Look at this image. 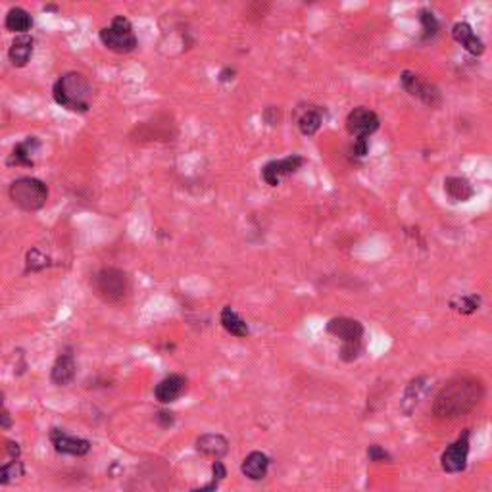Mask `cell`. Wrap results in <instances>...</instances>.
<instances>
[{
  "label": "cell",
  "instance_id": "6da1fadb",
  "mask_svg": "<svg viewBox=\"0 0 492 492\" xmlns=\"http://www.w3.org/2000/svg\"><path fill=\"white\" fill-rule=\"evenodd\" d=\"M484 398V385L473 375L454 377L433 400V413L440 420H456L473 412Z\"/></svg>",
  "mask_w": 492,
  "mask_h": 492
},
{
  "label": "cell",
  "instance_id": "7a4b0ae2",
  "mask_svg": "<svg viewBox=\"0 0 492 492\" xmlns=\"http://www.w3.org/2000/svg\"><path fill=\"white\" fill-rule=\"evenodd\" d=\"M54 102L75 114H85L90 108L92 87L89 79L77 72H68L58 77L52 87Z\"/></svg>",
  "mask_w": 492,
  "mask_h": 492
},
{
  "label": "cell",
  "instance_id": "3957f363",
  "mask_svg": "<svg viewBox=\"0 0 492 492\" xmlns=\"http://www.w3.org/2000/svg\"><path fill=\"white\" fill-rule=\"evenodd\" d=\"M325 331L329 333L331 337L340 340V352L339 358L344 364H352L362 356V350H364V325L358 319H352V317H333L325 325Z\"/></svg>",
  "mask_w": 492,
  "mask_h": 492
},
{
  "label": "cell",
  "instance_id": "277c9868",
  "mask_svg": "<svg viewBox=\"0 0 492 492\" xmlns=\"http://www.w3.org/2000/svg\"><path fill=\"white\" fill-rule=\"evenodd\" d=\"M92 286L99 298H102L108 304H119L124 302L129 291H131V281L124 269L119 268H102L92 277Z\"/></svg>",
  "mask_w": 492,
  "mask_h": 492
},
{
  "label": "cell",
  "instance_id": "5b68a950",
  "mask_svg": "<svg viewBox=\"0 0 492 492\" xmlns=\"http://www.w3.org/2000/svg\"><path fill=\"white\" fill-rule=\"evenodd\" d=\"M10 200L23 212H37L48 200V187L35 177H19L10 185Z\"/></svg>",
  "mask_w": 492,
  "mask_h": 492
},
{
  "label": "cell",
  "instance_id": "8992f818",
  "mask_svg": "<svg viewBox=\"0 0 492 492\" xmlns=\"http://www.w3.org/2000/svg\"><path fill=\"white\" fill-rule=\"evenodd\" d=\"M100 41L108 50L116 54H129L139 46V39L135 35L131 21L124 16H116L110 26L100 29Z\"/></svg>",
  "mask_w": 492,
  "mask_h": 492
},
{
  "label": "cell",
  "instance_id": "52a82bcc",
  "mask_svg": "<svg viewBox=\"0 0 492 492\" xmlns=\"http://www.w3.org/2000/svg\"><path fill=\"white\" fill-rule=\"evenodd\" d=\"M400 85L402 89L417 99L420 102H423L425 106L429 108H439L442 104V95L437 85H433L431 81H427L425 77H421L420 73L410 72V70H404L400 73Z\"/></svg>",
  "mask_w": 492,
  "mask_h": 492
},
{
  "label": "cell",
  "instance_id": "ba28073f",
  "mask_svg": "<svg viewBox=\"0 0 492 492\" xmlns=\"http://www.w3.org/2000/svg\"><path fill=\"white\" fill-rule=\"evenodd\" d=\"M469 439H471V431L466 429L442 452L440 467H442L444 473L456 475L466 471L467 457H469Z\"/></svg>",
  "mask_w": 492,
  "mask_h": 492
},
{
  "label": "cell",
  "instance_id": "9c48e42d",
  "mask_svg": "<svg viewBox=\"0 0 492 492\" xmlns=\"http://www.w3.org/2000/svg\"><path fill=\"white\" fill-rule=\"evenodd\" d=\"M379 127H381L379 116L366 106L354 108L346 116V131L354 139H369Z\"/></svg>",
  "mask_w": 492,
  "mask_h": 492
},
{
  "label": "cell",
  "instance_id": "30bf717a",
  "mask_svg": "<svg viewBox=\"0 0 492 492\" xmlns=\"http://www.w3.org/2000/svg\"><path fill=\"white\" fill-rule=\"evenodd\" d=\"M304 164L306 160L298 154H291V156L281 158V160H271L262 168V179L266 181L269 187H279L281 181L296 173Z\"/></svg>",
  "mask_w": 492,
  "mask_h": 492
},
{
  "label": "cell",
  "instance_id": "8fae6325",
  "mask_svg": "<svg viewBox=\"0 0 492 492\" xmlns=\"http://www.w3.org/2000/svg\"><path fill=\"white\" fill-rule=\"evenodd\" d=\"M50 442H52L54 450L58 454H66V456H87L90 452V442L87 439H79L73 437L70 433H66L63 429H52L50 431Z\"/></svg>",
  "mask_w": 492,
  "mask_h": 492
},
{
  "label": "cell",
  "instance_id": "7c38bea8",
  "mask_svg": "<svg viewBox=\"0 0 492 492\" xmlns=\"http://www.w3.org/2000/svg\"><path fill=\"white\" fill-rule=\"evenodd\" d=\"M429 388L431 381L429 377L425 375L415 377V379H412V381L408 383L406 391H404L402 402H400V410H402L406 417H412L413 412L420 408L421 402L425 400V396L429 394Z\"/></svg>",
  "mask_w": 492,
  "mask_h": 492
},
{
  "label": "cell",
  "instance_id": "4fadbf2b",
  "mask_svg": "<svg viewBox=\"0 0 492 492\" xmlns=\"http://www.w3.org/2000/svg\"><path fill=\"white\" fill-rule=\"evenodd\" d=\"M185 391H187V379L183 375H177V373H171L156 385L154 396H156L158 402L171 404L179 400Z\"/></svg>",
  "mask_w": 492,
  "mask_h": 492
},
{
  "label": "cell",
  "instance_id": "5bb4252c",
  "mask_svg": "<svg viewBox=\"0 0 492 492\" xmlns=\"http://www.w3.org/2000/svg\"><path fill=\"white\" fill-rule=\"evenodd\" d=\"M452 39L457 45H462L471 56H481L484 52V43L481 37L473 31V27L467 21H457L452 27Z\"/></svg>",
  "mask_w": 492,
  "mask_h": 492
},
{
  "label": "cell",
  "instance_id": "9a60e30c",
  "mask_svg": "<svg viewBox=\"0 0 492 492\" xmlns=\"http://www.w3.org/2000/svg\"><path fill=\"white\" fill-rule=\"evenodd\" d=\"M269 466H271V460H269L268 454H264L259 450H254V452H250L248 456L242 460L241 471L250 481H262V479L268 477Z\"/></svg>",
  "mask_w": 492,
  "mask_h": 492
},
{
  "label": "cell",
  "instance_id": "2e32d148",
  "mask_svg": "<svg viewBox=\"0 0 492 492\" xmlns=\"http://www.w3.org/2000/svg\"><path fill=\"white\" fill-rule=\"evenodd\" d=\"M197 450L208 457L222 460L229 452V440L219 433H206L197 439Z\"/></svg>",
  "mask_w": 492,
  "mask_h": 492
},
{
  "label": "cell",
  "instance_id": "e0dca14e",
  "mask_svg": "<svg viewBox=\"0 0 492 492\" xmlns=\"http://www.w3.org/2000/svg\"><path fill=\"white\" fill-rule=\"evenodd\" d=\"M33 48H35V41L31 35H18L14 39V43L10 46L8 58L12 66L16 68H26L31 56H33Z\"/></svg>",
  "mask_w": 492,
  "mask_h": 492
},
{
  "label": "cell",
  "instance_id": "ac0fdd59",
  "mask_svg": "<svg viewBox=\"0 0 492 492\" xmlns=\"http://www.w3.org/2000/svg\"><path fill=\"white\" fill-rule=\"evenodd\" d=\"M75 371H77V367H75V360L72 354H60L54 362L50 379H52L54 385L66 386L75 379Z\"/></svg>",
  "mask_w": 492,
  "mask_h": 492
},
{
  "label": "cell",
  "instance_id": "d6986e66",
  "mask_svg": "<svg viewBox=\"0 0 492 492\" xmlns=\"http://www.w3.org/2000/svg\"><path fill=\"white\" fill-rule=\"evenodd\" d=\"M219 323L224 327L225 331L229 335H233L237 339H246L250 335V329H248V323L242 319L239 312H235L231 306H225L222 313H219Z\"/></svg>",
  "mask_w": 492,
  "mask_h": 492
},
{
  "label": "cell",
  "instance_id": "ffe728a7",
  "mask_svg": "<svg viewBox=\"0 0 492 492\" xmlns=\"http://www.w3.org/2000/svg\"><path fill=\"white\" fill-rule=\"evenodd\" d=\"M39 146L41 143L37 137H27L26 141L14 146L8 158V166H33V154L39 150Z\"/></svg>",
  "mask_w": 492,
  "mask_h": 492
},
{
  "label": "cell",
  "instance_id": "44dd1931",
  "mask_svg": "<svg viewBox=\"0 0 492 492\" xmlns=\"http://www.w3.org/2000/svg\"><path fill=\"white\" fill-rule=\"evenodd\" d=\"M444 193L452 202H467L475 197L473 185L466 177H446L444 179Z\"/></svg>",
  "mask_w": 492,
  "mask_h": 492
},
{
  "label": "cell",
  "instance_id": "7402d4cb",
  "mask_svg": "<svg viewBox=\"0 0 492 492\" xmlns=\"http://www.w3.org/2000/svg\"><path fill=\"white\" fill-rule=\"evenodd\" d=\"M4 26H6V29L12 31V33L27 35V31H29L31 26H33V19H31V16H29L27 10L16 6V8H12L8 14H6Z\"/></svg>",
  "mask_w": 492,
  "mask_h": 492
},
{
  "label": "cell",
  "instance_id": "603a6c76",
  "mask_svg": "<svg viewBox=\"0 0 492 492\" xmlns=\"http://www.w3.org/2000/svg\"><path fill=\"white\" fill-rule=\"evenodd\" d=\"M483 304V298L479 295H460V296H452L448 300V306L454 310V312L462 313V315H471L475 313Z\"/></svg>",
  "mask_w": 492,
  "mask_h": 492
},
{
  "label": "cell",
  "instance_id": "cb8c5ba5",
  "mask_svg": "<svg viewBox=\"0 0 492 492\" xmlns=\"http://www.w3.org/2000/svg\"><path fill=\"white\" fill-rule=\"evenodd\" d=\"M322 112L317 108H308L304 114L298 117V129H300V133L304 135V137H313L322 129Z\"/></svg>",
  "mask_w": 492,
  "mask_h": 492
},
{
  "label": "cell",
  "instance_id": "d4e9b609",
  "mask_svg": "<svg viewBox=\"0 0 492 492\" xmlns=\"http://www.w3.org/2000/svg\"><path fill=\"white\" fill-rule=\"evenodd\" d=\"M420 23H421V41H431L439 35L440 23L437 16L431 10H420Z\"/></svg>",
  "mask_w": 492,
  "mask_h": 492
},
{
  "label": "cell",
  "instance_id": "484cf974",
  "mask_svg": "<svg viewBox=\"0 0 492 492\" xmlns=\"http://www.w3.org/2000/svg\"><path fill=\"white\" fill-rule=\"evenodd\" d=\"M23 473H26V469H23V464L19 460H14L6 466H0V484L14 483V481L21 479Z\"/></svg>",
  "mask_w": 492,
  "mask_h": 492
},
{
  "label": "cell",
  "instance_id": "4316f807",
  "mask_svg": "<svg viewBox=\"0 0 492 492\" xmlns=\"http://www.w3.org/2000/svg\"><path fill=\"white\" fill-rule=\"evenodd\" d=\"M212 481L208 484H204V486H200V489H193L190 492H215L217 491V486H219V483L224 481L225 477H227V469H225V466L219 462V460H215L214 466H212Z\"/></svg>",
  "mask_w": 492,
  "mask_h": 492
},
{
  "label": "cell",
  "instance_id": "83f0119b",
  "mask_svg": "<svg viewBox=\"0 0 492 492\" xmlns=\"http://www.w3.org/2000/svg\"><path fill=\"white\" fill-rule=\"evenodd\" d=\"M27 271H43L45 268L50 266V259L46 254L39 250V248H31L27 252Z\"/></svg>",
  "mask_w": 492,
  "mask_h": 492
},
{
  "label": "cell",
  "instance_id": "f1b7e54d",
  "mask_svg": "<svg viewBox=\"0 0 492 492\" xmlns=\"http://www.w3.org/2000/svg\"><path fill=\"white\" fill-rule=\"evenodd\" d=\"M367 457H369V462H373V464H386V462L393 460L385 448L379 446V444H371V446L367 448Z\"/></svg>",
  "mask_w": 492,
  "mask_h": 492
},
{
  "label": "cell",
  "instance_id": "f546056e",
  "mask_svg": "<svg viewBox=\"0 0 492 492\" xmlns=\"http://www.w3.org/2000/svg\"><path fill=\"white\" fill-rule=\"evenodd\" d=\"M350 154L354 156V160L366 158L369 154V139H354V144L350 146Z\"/></svg>",
  "mask_w": 492,
  "mask_h": 492
},
{
  "label": "cell",
  "instance_id": "4dcf8cb0",
  "mask_svg": "<svg viewBox=\"0 0 492 492\" xmlns=\"http://www.w3.org/2000/svg\"><path fill=\"white\" fill-rule=\"evenodd\" d=\"M14 425L12 415L6 410V404H4V394L0 393V429H10Z\"/></svg>",
  "mask_w": 492,
  "mask_h": 492
},
{
  "label": "cell",
  "instance_id": "1f68e13d",
  "mask_svg": "<svg viewBox=\"0 0 492 492\" xmlns=\"http://www.w3.org/2000/svg\"><path fill=\"white\" fill-rule=\"evenodd\" d=\"M264 121L268 124V126H279V119H281V110L275 106H269L266 108V112H264Z\"/></svg>",
  "mask_w": 492,
  "mask_h": 492
},
{
  "label": "cell",
  "instance_id": "d6a6232c",
  "mask_svg": "<svg viewBox=\"0 0 492 492\" xmlns=\"http://www.w3.org/2000/svg\"><path fill=\"white\" fill-rule=\"evenodd\" d=\"M156 421H158V425H160L161 429H170L171 425H173V421H175V415L168 412V410H160V412L156 413Z\"/></svg>",
  "mask_w": 492,
  "mask_h": 492
},
{
  "label": "cell",
  "instance_id": "836d02e7",
  "mask_svg": "<svg viewBox=\"0 0 492 492\" xmlns=\"http://www.w3.org/2000/svg\"><path fill=\"white\" fill-rule=\"evenodd\" d=\"M235 75H237V72H235L233 68H224L219 72V75H217V79L222 81V83H231L235 79Z\"/></svg>",
  "mask_w": 492,
  "mask_h": 492
},
{
  "label": "cell",
  "instance_id": "e575fe53",
  "mask_svg": "<svg viewBox=\"0 0 492 492\" xmlns=\"http://www.w3.org/2000/svg\"><path fill=\"white\" fill-rule=\"evenodd\" d=\"M8 452H10V456L14 457V460H18V457H19V444H18V442H8Z\"/></svg>",
  "mask_w": 492,
  "mask_h": 492
}]
</instances>
